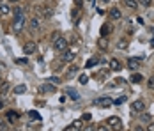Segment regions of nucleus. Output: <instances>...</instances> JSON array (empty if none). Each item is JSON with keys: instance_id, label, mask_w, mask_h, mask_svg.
Wrapping results in <instances>:
<instances>
[{"instance_id": "f257e3e1", "label": "nucleus", "mask_w": 154, "mask_h": 131, "mask_svg": "<svg viewBox=\"0 0 154 131\" xmlns=\"http://www.w3.org/2000/svg\"><path fill=\"white\" fill-rule=\"evenodd\" d=\"M25 25H27V16L25 13H21L20 16H14V20H13V32H21V30L25 29Z\"/></svg>"}, {"instance_id": "f03ea898", "label": "nucleus", "mask_w": 154, "mask_h": 131, "mask_svg": "<svg viewBox=\"0 0 154 131\" xmlns=\"http://www.w3.org/2000/svg\"><path fill=\"white\" fill-rule=\"evenodd\" d=\"M53 48H55V51H64V50H67V39H64V37H57L55 41H53Z\"/></svg>"}, {"instance_id": "7ed1b4c3", "label": "nucleus", "mask_w": 154, "mask_h": 131, "mask_svg": "<svg viewBox=\"0 0 154 131\" xmlns=\"http://www.w3.org/2000/svg\"><path fill=\"white\" fill-rule=\"evenodd\" d=\"M94 103H96L97 106H101V108H108V106H112V104H113V99H112V98H108V96H103V98H97Z\"/></svg>"}, {"instance_id": "20e7f679", "label": "nucleus", "mask_w": 154, "mask_h": 131, "mask_svg": "<svg viewBox=\"0 0 154 131\" xmlns=\"http://www.w3.org/2000/svg\"><path fill=\"white\" fill-rule=\"evenodd\" d=\"M131 110H133L135 114H142V112H145V101H142V99L133 101L131 103Z\"/></svg>"}, {"instance_id": "39448f33", "label": "nucleus", "mask_w": 154, "mask_h": 131, "mask_svg": "<svg viewBox=\"0 0 154 131\" xmlns=\"http://www.w3.org/2000/svg\"><path fill=\"white\" fill-rule=\"evenodd\" d=\"M140 62H142L140 57H129L128 58V67H129L131 71H137V69L140 67Z\"/></svg>"}, {"instance_id": "423d86ee", "label": "nucleus", "mask_w": 154, "mask_h": 131, "mask_svg": "<svg viewBox=\"0 0 154 131\" xmlns=\"http://www.w3.org/2000/svg\"><path fill=\"white\" fill-rule=\"evenodd\" d=\"M106 122H108V126L113 128V129H121V128H122V120H121L119 117H110Z\"/></svg>"}, {"instance_id": "0eeeda50", "label": "nucleus", "mask_w": 154, "mask_h": 131, "mask_svg": "<svg viewBox=\"0 0 154 131\" xmlns=\"http://www.w3.org/2000/svg\"><path fill=\"white\" fill-rule=\"evenodd\" d=\"M23 51H25V55H32V53H35V51H37V44L34 43V41L25 43V46H23Z\"/></svg>"}, {"instance_id": "6e6552de", "label": "nucleus", "mask_w": 154, "mask_h": 131, "mask_svg": "<svg viewBox=\"0 0 154 131\" xmlns=\"http://www.w3.org/2000/svg\"><path fill=\"white\" fill-rule=\"evenodd\" d=\"M75 57H76V55H75L73 51H69V50H64V51H62L60 60L64 62V64H69V62H73V60H75Z\"/></svg>"}, {"instance_id": "1a4fd4ad", "label": "nucleus", "mask_w": 154, "mask_h": 131, "mask_svg": "<svg viewBox=\"0 0 154 131\" xmlns=\"http://www.w3.org/2000/svg\"><path fill=\"white\" fill-rule=\"evenodd\" d=\"M39 92H41V94H51V92H55V85L50 83V82H46L45 85L39 87Z\"/></svg>"}, {"instance_id": "9d476101", "label": "nucleus", "mask_w": 154, "mask_h": 131, "mask_svg": "<svg viewBox=\"0 0 154 131\" xmlns=\"http://www.w3.org/2000/svg\"><path fill=\"white\" fill-rule=\"evenodd\" d=\"M108 66H110L112 71H121V69H122V66H121V62H119L117 58H112V60L108 62Z\"/></svg>"}, {"instance_id": "9b49d317", "label": "nucleus", "mask_w": 154, "mask_h": 131, "mask_svg": "<svg viewBox=\"0 0 154 131\" xmlns=\"http://www.w3.org/2000/svg\"><path fill=\"white\" fill-rule=\"evenodd\" d=\"M110 18H112L113 21H119V20L122 18V13H121V11H119L117 7H113V9L110 11Z\"/></svg>"}, {"instance_id": "f8f14e48", "label": "nucleus", "mask_w": 154, "mask_h": 131, "mask_svg": "<svg viewBox=\"0 0 154 131\" xmlns=\"http://www.w3.org/2000/svg\"><path fill=\"white\" fill-rule=\"evenodd\" d=\"M9 89H11V83L9 82H0V94L2 96H5L9 92Z\"/></svg>"}, {"instance_id": "ddd939ff", "label": "nucleus", "mask_w": 154, "mask_h": 131, "mask_svg": "<svg viewBox=\"0 0 154 131\" xmlns=\"http://www.w3.org/2000/svg\"><path fill=\"white\" fill-rule=\"evenodd\" d=\"M129 82H131V83H140V82H143V76L140 73H133L131 78H129Z\"/></svg>"}, {"instance_id": "4468645a", "label": "nucleus", "mask_w": 154, "mask_h": 131, "mask_svg": "<svg viewBox=\"0 0 154 131\" xmlns=\"http://www.w3.org/2000/svg\"><path fill=\"white\" fill-rule=\"evenodd\" d=\"M9 13H11L9 4H0V16H7Z\"/></svg>"}, {"instance_id": "2eb2a0df", "label": "nucleus", "mask_w": 154, "mask_h": 131, "mask_svg": "<svg viewBox=\"0 0 154 131\" xmlns=\"http://www.w3.org/2000/svg\"><path fill=\"white\" fill-rule=\"evenodd\" d=\"M97 46H99L101 50H106L108 48V39L105 37V36H101V37L97 39Z\"/></svg>"}, {"instance_id": "dca6fc26", "label": "nucleus", "mask_w": 154, "mask_h": 131, "mask_svg": "<svg viewBox=\"0 0 154 131\" xmlns=\"http://www.w3.org/2000/svg\"><path fill=\"white\" fill-rule=\"evenodd\" d=\"M128 44H129V41H128L126 37H121V39L117 41V48H119V50H126V48H128Z\"/></svg>"}, {"instance_id": "f3484780", "label": "nucleus", "mask_w": 154, "mask_h": 131, "mask_svg": "<svg viewBox=\"0 0 154 131\" xmlns=\"http://www.w3.org/2000/svg\"><path fill=\"white\" fill-rule=\"evenodd\" d=\"M67 96H69L73 101H78V99H80V94H78L75 89H67Z\"/></svg>"}, {"instance_id": "a211bd4d", "label": "nucleus", "mask_w": 154, "mask_h": 131, "mask_svg": "<svg viewBox=\"0 0 154 131\" xmlns=\"http://www.w3.org/2000/svg\"><path fill=\"white\" fill-rule=\"evenodd\" d=\"M101 62V58L99 57H92L87 60V64H85V67H92V66H96V64H99Z\"/></svg>"}, {"instance_id": "6ab92c4d", "label": "nucleus", "mask_w": 154, "mask_h": 131, "mask_svg": "<svg viewBox=\"0 0 154 131\" xmlns=\"http://www.w3.org/2000/svg\"><path fill=\"white\" fill-rule=\"evenodd\" d=\"M39 27H41L39 18H32V20H30V29L32 30H39Z\"/></svg>"}, {"instance_id": "aec40b11", "label": "nucleus", "mask_w": 154, "mask_h": 131, "mask_svg": "<svg viewBox=\"0 0 154 131\" xmlns=\"http://www.w3.org/2000/svg\"><path fill=\"white\" fill-rule=\"evenodd\" d=\"M110 32H112V25H110V23H105V25L101 27V36H105V37H106Z\"/></svg>"}, {"instance_id": "412c9836", "label": "nucleus", "mask_w": 154, "mask_h": 131, "mask_svg": "<svg viewBox=\"0 0 154 131\" xmlns=\"http://www.w3.org/2000/svg\"><path fill=\"white\" fill-rule=\"evenodd\" d=\"M80 128H82V120H75V122H73V124H71V126H67V128H66V131L80 129Z\"/></svg>"}, {"instance_id": "4be33fe9", "label": "nucleus", "mask_w": 154, "mask_h": 131, "mask_svg": "<svg viewBox=\"0 0 154 131\" xmlns=\"http://www.w3.org/2000/svg\"><path fill=\"white\" fill-rule=\"evenodd\" d=\"M13 92H14V94H25V92H27V85H16V87L13 89Z\"/></svg>"}, {"instance_id": "5701e85b", "label": "nucleus", "mask_w": 154, "mask_h": 131, "mask_svg": "<svg viewBox=\"0 0 154 131\" xmlns=\"http://www.w3.org/2000/svg\"><path fill=\"white\" fill-rule=\"evenodd\" d=\"M43 16H45V18H51V16H53V9H51V7H45V9H43Z\"/></svg>"}, {"instance_id": "b1692460", "label": "nucleus", "mask_w": 154, "mask_h": 131, "mask_svg": "<svg viewBox=\"0 0 154 131\" xmlns=\"http://www.w3.org/2000/svg\"><path fill=\"white\" fill-rule=\"evenodd\" d=\"M18 114H16V112H9V114H7V120H9V122H14V120H18Z\"/></svg>"}, {"instance_id": "393cba45", "label": "nucleus", "mask_w": 154, "mask_h": 131, "mask_svg": "<svg viewBox=\"0 0 154 131\" xmlns=\"http://www.w3.org/2000/svg\"><path fill=\"white\" fill-rule=\"evenodd\" d=\"M124 4H126L128 7H131V9H137V7H138L137 0H124Z\"/></svg>"}, {"instance_id": "a878e982", "label": "nucleus", "mask_w": 154, "mask_h": 131, "mask_svg": "<svg viewBox=\"0 0 154 131\" xmlns=\"http://www.w3.org/2000/svg\"><path fill=\"white\" fill-rule=\"evenodd\" d=\"M76 71H78V66L71 64V66H69V69H67V76H73V74H76Z\"/></svg>"}, {"instance_id": "bb28decb", "label": "nucleus", "mask_w": 154, "mask_h": 131, "mask_svg": "<svg viewBox=\"0 0 154 131\" xmlns=\"http://www.w3.org/2000/svg\"><path fill=\"white\" fill-rule=\"evenodd\" d=\"M46 82H50V83H53V85H59V83H60V80H59L57 76H51V78H48Z\"/></svg>"}, {"instance_id": "cd10ccee", "label": "nucleus", "mask_w": 154, "mask_h": 131, "mask_svg": "<svg viewBox=\"0 0 154 131\" xmlns=\"http://www.w3.org/2000/svg\"><path fill=\"white\" fill-rule=\"evenodd\" d=\"M21 13H25V9H23V7H14V9H13V14H14V16H20Z\"/></svg>"}, {"instance_id": "c85d7f7f", "label": "nucleus", "mask_w": 154, "mask_h": 131, "mask_svg": "<svg viewBox=\"0 0 154 131\" xmlns=\"http://www.w3.org/2000/svg\"><path fill=\"white\" fill-rule=\"evenodd\" d=\"M78 82H80V83H82V85H85V83H87V82H89V76H87V74H82V76H80V80H78Z\"/></svg>"}, {"instance_id": "c756f323", "label": "nucleus", "mask_w": 154, "mask_h": 131, "mask_svg": "<svg viewBox=\"0 0 154 131\" xmlns=\"http://www.w3.org/2000/svg\"><path fill=\"white\" fill-rule=\"evenodd\" d=\"M142 120H143V122H151V115L145 114V112H142Z\"/></svg>"}, {"instance_id": "7c9ffc66", "label": "nucleus", "mask_w": 154, "mask_h": 131, "mask_svg": "<svg viewBox=\"0 0 154 131\" xmlns=\"http://www.w3.org/2000/svg\"><path fill=\"white\" fill-rule=\"evenodd\" d=\"M29 115H30L32 119H35V120H41V115H39L37 112H34V110H32V112H30V114H29Z\"/></svg>"}, {"instance_id": "2f4dec72", "label": "nucleus", "mask_w": 154, "mask_h": 131, "mask_svg": "<svg viewBox=\"0 0 154 131\" xmlns=\"http://www.w3.org/2000/svg\"><path fill=\"white\" fill-rule=\"evenodd\" d=\"M126 99H128V96H121L119 99H115V101H113V103H115V104H122V103L126 101Z\"/></svg>"}, {"instance_id": "473e14b6", "label": "nucleus", "mask_w": 154, "mask_h": 131, "mask_svg": "<svg viewBox=\"0 0 154 131\" xmlns=\"http://www.w3.org/2000/svg\"><path fill=\"white\" fill-rule=\"evenodd\" d=\"M27 62H29L27 58H16V64H18V66H25Z\"/></svg>"}, {"instance_id": "72a5a7b5", "label": "nucleus", "mask_w": 154, "mask_h": 131, "mask_svg": "<svg viewBox=\"0 0 154 131\" xmlns=\"http://www.w3.org/2000/svg\"><path fill=\"white\" fill-rule=\"evenodd\" d=\"M147 87H149V89H154V76H151V78L147 80Z\"/></svg>"}, {"instance_id": "f704fd0d", "label": "nucleus", "mask_w": 154, "mask_h": 131, "mask_svg": "<svg viewBox=\"0 0 154 131\" xmlns=\"http://www.w3.org/2000/svg\"><path fill=\"white\" fill-rule=\"evenodd\" d=\"M138 2L142 4V5H145V7H149V5L152 4V0H138Z\"/></svg>"}, {"instance_id": "c9c22d12", "label": "nucleus", "mask_w": 154, "mask_h": 131, "mask_svg": "<svg viewBox=\"0 0 154 131\" xmlns=\"http://www.w3.org/2000/svg\"><path fill=\"white\" fill-rule=\"evenodd\" d=\"M73 20L78 21V7H76V9H73Z\"/></svg>"}, {"instance_id": "e433bc0d", "label": "nucleus", "mask_w": 154, "mask_h": 131, "mask_svg": "<svg viewBox=\"0 0 154 131\" xmlns=\"http://www.w3.org/2000/svg\"><path fill=\"white\" fill-rule=\"evenodd\" d=\"M57 37H60V34H59V32H53V34H51V39H53V41H55V39H57Z\"/></svg>"}, {"instance_id": "4c0bfd02", "label": "nucleus", "mask_w": 154, "mask_h": 131, "mask_svg": "<svg viewBox=\"0 0 154 131\" xmlns=\"http://www.w3.org/2000/svg\"><path fill=\"white\" fill-rule=\"evenodd\" d=\"M75 4H76V7H82V4H83V0H75Z\"/></svg>"}, {"instance_id": "58836bf2", "label": "nucleus", "mask_w": 154, "mask_h": 131, "mask_svg": "<svg viewBox=\"0 0 154 131\" xmlns=\"http://www.w3.org/2000/svg\"><path fill=\"white\" fill-rule=\"evenodd\" d=\"M4 67H5V64H4V62H0V69H4Z\"/></svg>"}, {"instance_id": "ea45409f", "label": "nucleus", "mask_w": 154, "mask_h": 131, "mask_svg": "<svg viewBox=\"0 0 154 131\" xmlns=\"http://www.w3.org/2000/svg\"><path fill=\"white\" fill-rule=\"evenodd\" d=\"M7 2H13V4H16V2H20V0H7Z\"/></svg>"}, {"instance_id": "a19ab883", "label": "nucleus", "mask_w": 154, "mask_h": 131, "mask_svg": "<svg viewBox=\"0 0 154 131\" xmlns=\"http://www.w3.org/2000/svg\"><path fill=\"white\" fill-rule=\"evenodd\" d=\"M151 46H154V39H152V41H151Z\"/></svg>"}, {"instance_id": "79ce46f5", "label": "nucleus", "mask_w": 154, "mask_h": 131, "mask_svg": "<svg viewBox=\"0 0 154 131\" xmlns=\"http://www.w3.org/2000/svg\"><path fill=\"white\" fill-rule=\"evenodd\" d=\"M2 106H4V103H2V101H0V108H2Z\"/></svg>"}, {"instance_id": "37998d69", "label": "nucleus", "mask_w": 154, "mask_h": 131, "mask_svg": "<svg viewBox=\"0 0 154 131\" xmlns=\"http://www.w3.org/2000/svg\"><path fill=\"white\" fill-rule=\"evenodd\" d=\"M101 2H106V0H101Z\"/></svg>"}, {"instance_id": "c03bdc74", "label": "nucleus", "mask_w": 154, "mask_h": 131, "mask_svg": "<svg viewBox=\"0 0 154 131\" xmlns=\"http://www.w3.org/2000/svg\"><path fill=\"white\" fill-rule=\"evenodd\" d=\"M0 82H2V80H0Z\"/></svg>"}]
</instances>
